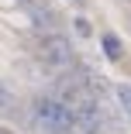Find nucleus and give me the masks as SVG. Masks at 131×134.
<instances>
[{
	"label": "nucleus",
	"mask_w": 131,
	"mask_h": 134,
	"mask_svg": "<svg viewBox=\"0 0 131 134\" xmlns=\"http://www.w3.org/2000/svg\"><path fill=\"white\" fill-rule=\"evenodd\" d=\"M103 52H107V59H121V38L117 35H103Z\"/></svg>",
	"instance_id": "3"
},
{
	"label": "nucleus",
	"mask_w": 131,
	"mask_h": 134,
	"mask_svg": "<svg viewBox=\"0 0 131 134\" xmlns=\"http://www.w3.org/2000/svg\"><path fill=\"white\" fill-rule=\"evenodd\" d=\"M21 4H35V0H21Z\"/></svg>",
	"instance_id": "7"
},
{
	"label": "nucleus",
	"mask_w": 131,
	"mask_h": 134,
	"mask_svg": "<svg viewBox=\"0 0 131 134\" xmlns=\"http://www.w3.org/2000/svg\"><path fill=\"white\" fill-rule=\"evenodd\" d=\"M4 107H7V90L0 86V110H4Z\"/></svg>",
	"instance_id": "6"
},
{
	"label": "nucleus",
	"mask_w": 131,
	"mask_h": 134,
	"mask_svg": "<svg viewBox=\"0 0 131 134\" xmlns=\"http://www.w3.org/2000/svg\"><path fill=\"white\" fill-rule=\"evenodd\" d=\"M76 31H80V35H90V24H86V21L80 17V21H76Z\"/></svg>",
	"instance_id": "5"
},
{
	"label": "nucleus",
	"mask_w": 131,
	"mask_h": 134,
	"mask_svg": "<svg viewBox=\"0 0 131 134\" xmlns=\"http://www.w3.org/2000/svg\"><path fill=\"white\" fill-rule=\"evenodd\" d=\"M31 114H35V124L45 134H72L76 131L72 110H69L62 100H55V96H38L35 107H31Z\"/></svg>",
	"instance_id": "1"
},
{
	"label": "nucleus",
	"mask_w": 131,
	"mask_h": 134,
	"mask_svg": "<svg viewBox=\"0 0 131 134\" xmlns=\"http://www.w3.org/2000/svg\"><path fill=\"white\" fill-rule=\"evenodd\" d=\"M41 59H45L48 65L62 69V65H69V62H72V45H69L62 35H48V38L41 41Z\"/></svg>",
	"instance_id": "2"
},
{
	"label": "nucleus",
	"mask_w": 131,
	"mask_h": 134,
	"mask_svg": "<svg viewBox=\"0 0 131 134\" xmlns=\"http://www.w3.org/2000/svg\"><path fill=\"white\" fill-rule=\"evenodd\" d=\"M114 96H117V103H121V110L131 117V86H117V90H114Z\"/></svg>",
	"instance_id": "4"
}]
</instances>
